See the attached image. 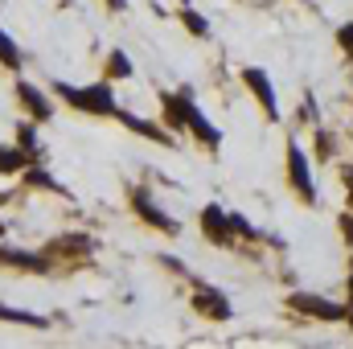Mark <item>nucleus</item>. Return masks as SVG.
<instances>
[{
	"label": "nucleus",
	"mask_w": 353,
	"mask_h": 349,
	"mask_svg": "<svg viewBox=\"0 0 353 349\" xmlns=\"http://www.w3.org/2000/svg\"><path fill=\"white\" fill-rule=\"evenodd\" d=\"M54 94L66 103V107H74V111H83V115H107V119H115L119 115V103H115V90L111 83L103 79V83H90V87H74V83H54Z\"/></svg>",
	"instance_id": "f257e3e1"
},
{
	"label": "nucleus",
	"mask_w": 353,
	"mask_h": 349,
	"mask_svg": "<svg viewBox=\"0 0 353 349\" xmlns=\"http://www.w3.org/2000/svg\"><path fill=\"white\" fill-rule=\"evenodd\" d=\"M132 210H136V218H140V222H148L152 230H161V235H181V222L157 206V197H152L144 185H136V189H132Z\"/></svg>",
	"instance_id": "f03ea898"
},
{
	"label": "nucleus",
	"mask_w": 353,
	"mask_h": 349,
	"mask_svg": "<svg viewBox=\"0 0 353 349\" xmlns=\"http://www.w3.org/2000/svg\"><path fill=\"white\" fill-rule=\"evenodd\" d=\"M17 103H21L25 115L37 119V123H50V119H54V99H50V90H41L37 83H29V79H17Z\"/></svg>",
	"instance_id": "7ed1b4c3"
},
{
	"label": "nucleus",
	"mask_w": 353,
	"mask_h": 349,
	"mask_svg": "<svg viewBox=\"0 0 353 349\" xmlns=\"http://www.w3.org/2000/svg\"><path fill=\"white\" fill-rule=\"evenodd\" d=\"M193 308H197L201 317H210V321H230V317H234L230 300H226L218 288H210V283H197V292H193Z\"/></svg>",
	"instance_id": "20e7f679"
},
{
	"label": "nucleus",
	"mask_w": 353,
	"mask_h": 349,
	"mask_svg": "<svg viewBox=\"0 0 353 349\" xmlns=\"http://www.w3.org/2000/svg\"><path fill=\"white\" fill-rule=\"evenodd\" d=\"M0 263H8V267H17V271H33V275H50L54 271V259L46 255V251H12V247H4L0 243Z\"/></svg>",
	"instance_id": "39448f33"
},
{
	"label": "nucleus",
	"mask_w": 353,
	"mask_h": 349,
	"mask_svg": "<svg viewBox=\"0 0 353 349\" xmlns=\"http://www.w3.org/2000/svg\"><path fill=\"white\" fill-rule=\"evenodd\" d=\"M288 173H292V185L300 189L304 201H316V185H312V173H308V161H304L300 144H288Z\"/></svg>",
	"instance_id": "423d86ee"
},
{
	"label": "nucleus",
	"mask_w": 353,
	"mask_h": 349,
	"mask_svg": "<svg viewBox=\"0 0 353 349\" xmlns=\"http://www.w3.org/2000/svg\"><path fill=\"white\" fill-rule=\"evenodd\" d=\"M90 251H94V239H87V235H62V239H54L46 247V255L54 263L58 259H87Z\"/></svg>",
	"instance_id": "0eeeda50"
},
{
	"label": "nucleus",
	"mask_w": 353,
	"mask_h": 349,
	"mask_svg": "<svg viewBox=\"0 0 353 349\" xmlns=\"http://www.w3.org/2000/svg\"><path fill=\"white\" fill-rule=\"evenodd\" d=\"M185 132H189V136H197L205 148H218V144H222V132L201 115V107H197L193 99H189V111H185Z\"/></svg>",
	"instance_id": "6e6552de"
},
{
	"label": "nucleus",
	"mask_w": 353,
	"mask_h": 349,
	"mask_svg": "<svg viewBox=\"0 0 353 349\" xmlns=\"http://www.w3.org/2000/svg\"><path fill=\"white\" fill-rule=\"evenodd\" d=\"M115 119H119L123 128H132L136 136L152 140V144H173V140H169V132H165L161 123H152V119H140V115H132V111H123V107H119V115H115Z\"/></svg>",
	"instance_id": "1a4fd4ad"
},
{
	"label": "nucleus",
	"mask_w": 353,
	"mask_h": 349,
	"mask_svg": "<svg viewBox=\"0 0 353 349\" xmlns=\"http://www.w3.org/2000/svg\"><path fill=\"white\" fill-rule=\"evenodd\" d=\"M201 230H205V239L210 243H226L230 239V214H222V206H205L201 210Z\"/></svg>",
	"instance_id": "9d476101"
},
{
	"label": "nucleus",
	"mask_w": 353,
	"mask_h": 349,
	"mask_svg": "<svg viewBox=\"0 0 353 349\" xmlns=\"http://www.w3.org/2000/svg\"><path fill=\"white\" fill-rule=\"evenodd\" d=\"M243 83H247V87L255 90V99L263 103V107H267V115L275 119V115H279V107H275V87H271V79H267L263 70H255V66H247V70H243Z\"/></svg>",
	"instance_id": "9b49d317"
},
{
	"label": "nucleus",
	"mask_w": 353,
	"mask_h": 349,
	"mask_svg": "<svg viewBox=\"0 0 353 349\" xmlns=\"http://www.w3.org/2000/svg\"><path fill=\"white\" fill-rule=\"evenodd\" d=\"M292 308H300V312H308V317H321V321L345 317L341 304H329V300H321V296H292Z\"/></svg>",
	"instance_id": "f8f14e48"
},
{
	"label": "nucleus",
	"mask_w": 353,
	"mask_h": 349,
	"mask_svg": "<svg viewBox=\"0 0 353 349\" xmlns=\"http://www.w3.org/2000/svg\"><path fill=\"white\" fill-rule=\"evenodd\" d=\"M33 165V157L21 144H0V177H21Z\"/></svg>",
	"instance_id": "ddd939ff"
},
{
	"label": "nucleus",
	"mask_w": 353,
	"mask_h": 349,
	"mask_svg": "<svg viewBox=\"0 0 353 349\" xmlns=\"http://www.w3.org/2000/svg\"><path fill=\"white\" fill-rule=\"evenodd\" d=\"M0 321L4 325H25V329H50V317L25 312V308H12V304H0Z\"/></svg>",
	"instance_id": "4468645a"
},
{
	"label": "nucleus",
	"mask_w": 353,
	"mask_h": 349,
	"mask_svg": "<svg viewBox=\"0 0 353 349\" xmlns=\"http://www.w3.org/2000/svg\"><path fill=\"white\" fill-rule=\"evenodd\" d=\"M136 70H132V58L123 54V50H111L107 54V62H103V79L107 83H123V79H132Z\"/></svg>",
	"instance_id": "2eb2a0df"
},
{
	"label": "nucleus",
	"mask_w": 353,
	"mask_h": 349,
	"mask_svg": "<svg viewBox=\"0 0 353 349\" xmlns=\"http://www.w3.org/2000/svg\"><path fill=\"white\" fill-rule=\"evenodd\" d=\"M0 66L12 70V74H21V66H25V54H21V46L4 33V25H0Z\"/></svg>",
	"instance_id": "dca6fc26"
},
{
	"label": "nucleus",
	"mask_w": 353,
	"mask_h": 349,
	"mask_svg": "<svg viewBox=\"0 0 353 349\" xmlns=\"http://www.w3.org/2000/svg\"><path fill=\"white\" fill-rule=\"evenodd\" d=\"M17 144L33 157V161H41V144H37V119H25V123H17Z\"/></svg>",
	"instance_id": "f3484780"
},
{
	"label": "nucleus",
	"mask_w": 353,
	"mask_h": 349,
	"mask_svg": "<svg viewBox=\"0 0 353 349\" xmlns=\"http://www.w3.org/2000/svg\"><path fill=\"white\" fill-rule=\"evenodd\" d=\"M181 25H185L193 37H210V21H205L201 12H193V8H181Z\"/></svg>",
	"instance_id": "a211bd4d"
},
{
	"label": "nucleus",
	"mask_w": 353,
	"mask_h": 349,
	"mask_svg": "<svg viewBox=\"0 0 353 349\" xmlns=\"http://www.w3.org/2000/svg\"><path fill=\"white\" fill-rule=\"evenodd\" d=\"M230 235H239V239H255L259 230H251V222H247L243 214H230Z\"/></svg>",
	"instance_id": "6ab92c4d"
},
{
	"label": "nucleus",
	"mask_w": 353,
	"mask_h": 349,
	"mask_svg": "<svg viewBox=\"0 0 353 349\" xmlns=\"http://www.w3.org/2000/svg\"><path fill=\"white\" fill-rule=\"evenodd\" d=\"M337 41H341V46H345V50L353 54V25H345V29L337 33Z\"/></svg>",
	"instance_id": "aec40b11"
},
{
	"label": "nucleus",
	"mask_w": 353,
	"mask_h": 349,
	"mask_svg": "<svg viewBox=\"0 0 353 349\" xmlns=\"http://www.w3.org/2000/svg\"><path fill=\"white\" fill-rule=\"evenodd\" d=\"M103 4H107L111 12H123V8H128V0H103Z\"/></svg>",
	"instance_id": "412c9836"
},
{
	"label": "nucleus",
	"mask_w": 353,
	"mask_h": 349,
	"mask_svg": "<svg viewBox=\"0 0 353 349\" xmlns=\"http://www.w3.org/2000/svg\"><path fill=\"white\" fill-rule=\"evenodd\" d=\"M341 226H345V239H350V243H353V218H345Z\"/></svg>",
	"instance_id": "4be33fe9"
},
{
	"label": "nucleus",
	"mask_w": 353,
	"mask_h": 349,
	"mask_svg": "<svg viewBox=\"0 0 353 349\" xmlns=\"http://www.w3.org/2000/svg\"><path fill=\"white\" fill-rule=\"evenodd\" d=\"M350 201H353V173H350Z\"/></svg>",
	"instance_id": "5701e85b"
},
{
	"label": "nucleus",
	"mask_w": 353,
	"mask_h": 349,
	"mask_svg": "<svg viewBox=\"0 0 353 349\" xmlns=\"http://www.w3.org/2000/svg\"><path fill=\"white\" fill-rule=\"evenodd\" d=\"M0 243H4V222H0Z\"/></svg>",
	"instance_id": "b1692460"
}]
</instances>
